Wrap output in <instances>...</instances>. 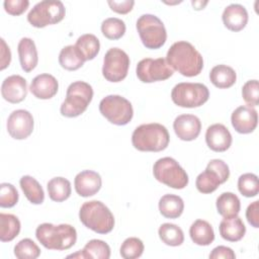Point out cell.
<instances>
[{"label":"cell","mask_w":259,"mask_h":259,"mask_svg":"<svg viewBox=\"0 0 259 259\" xmlns=\"http://www.w3.org/2000/svg\"><path fill=\"white\" fill-rule=\"evenodd\" d=\"M100 113L115 125L127 124L133 116L134 109L132 103L120 95H107L99 103Z\"/></svg>","instance_id":"obj_9"},{"label":"cell","mask_w":259,"mask_h":259,"mask_svg":"<svg viewBox=\"0 0 259 259\" xmlns=\"http://www.w3.org/2000/svg\"><path fill=\"white\" fill-rule=\"evenodd\" d=\"M1 40V59H0V70L6 69L11 62V52L9 47L6 45L3 38Z\"/></svg>","instance_id":"obj_46"},{"label":"cell","mask_w":259,"mask_h":259,"mask_svg":"<svg viewBox=\"0 0 259 259\" xmlns=\"http://www.w3.org/2000/svg\"><path fill=\"white\" fill-rule=\"evenodd\" d=\"M17 189L10 183L0 184V206L1 207H12L18 201Z\"/></svg>","instance_id":"obj_39"},{"label":"cell","mask_w":259,"mask_h":259,"mask_svg":"<svg viewBox=\"0 0 259 259\" xmlns=\"http://www.w3.org/2000/svg\"><path fill=\"white\" fill-rule=\"evenodd\" d=\"M144 249V243L141 239L130 237L122 242L119 253L124 259H137L143 255Z\"/></svg>","instance_id":"obj_36"},{"label":"cell","mask_w":259,"mask_h":259,"mask_svg":"<svg viewBox=\"0 0 259 259\" xmlns=\"http://www.w3.org/2000/svg\"><path fill=\"white\" fill-rule=\"evenodd\" d=\"M93 98V89L90 84L84 81L71 83L66 92V98L61 104L60 111L63 116L77 117L88 107Z\"/></svg>","instance_id":"obj_5"},{"label":"cell","mask_w":259,"mask_h":259,"mask_svg":"<svg viewBox=\"0 0 259 259\" xmlns=\"http://www.w3.org/2000/svg\"><path fill=\"white\" fill-rule=\"evenodd\" d=\"M218 212L224 219H231L240 212L241 201L239 197L233 192H224L217 198Z\"/></svg>","instance_id":"obj_26"},{"label":"cell","mask_w":259,"mask_h":259,"mask_svg":"<svg viewBox=\"0 0 259 259\" xmlns=\"http://www.w3.org/2000/svg\"><path fill=\"white\" fill-rule=\"evenodd\" d=\"M173 73V69L164 58L143 59L138 63L136 68L137 77L143 83L164 81L170 78Z\"/></svg>","instance_id":"obj_12"},{"label":"cell","mask_w":259,"mask_h":259,"mask_svg":"<svg viewBox=\"0 0 259 259\" xmlns=\"http://www.w3.org/2000/svg\"><path fill=\"white\" fill-rule=\"evenodd\" d=\"M166 61L170 67L185 77L199 75L203 68V58L188 41L174 42L167 52Z\"/></svg>","instance_id":"obj_1"},{"label":"cell","mask_w":259,"mask_h":259,"mask_svg":"<svg viewBox=\"0 0 259 259\" xmlns=\"http://www.w3.org/2000/svg\"><path fill=\"white\" fill-rule=\"evenodd\" d=\"M210 82L220 89H226L232 87L237 80V74L235 70L227 65L221 64L214 66L209 73Z\"/></svg>","instance_id":"obj_25"},{"label":"cell","mask_w":259,"mask_h":259,"mask_svg":"<svg viewBox=\"0 0 259 259\" xmlns=\"http://www.w3.org/2000/svg\"><path fill=\"white\" fill-rule=\"evenodd\" d=\"M246 219L255 229L259 228V201L255 200L250 203L246 209Z\"/></svg>","instance_id":"obj_44"},{"label":"cell","mask_w":259,"mask_h":259,"mask_svg":"<svg viewBox=\"0 0 259 259\" xmlns=\"http://www.w3.org/2000/svg\"><path fill=\"white\" fill-rule=\"evenodd\" d=\"M192 6L194 7L195 10H200V9H203V7L207 4V1L205 2H202V1H192Z\"/></svg>","instance_id":"obj_47"},{"label":"cell","mask_w":259,"mask_h":259,"mask_svg":"<svg viewBox=\"0 0 259 259\" xmlns=\"http://www.w3.org/2000/svg\"><path fill=\"white\" fill-rule=\"evenodd\" d=\"M5 11L13 16L22 14L29 6L28 0H5L4 3Z\"/></svg>","instance_id":"obj_41"},{"label":"cell","mask_w":259,"mask_h":259,"mask_svg":"<svg viewBox=\"0 0 259 259\" xmlns=\"http://www.w3.org/2000/svg\"><path fill=\"white\" fill-rule=\"evenodd\" d=\"M206 167L211 168L212 170H214L219 174V176H220V178L222 180V183H225L229 179V177H230L229 166L227 165V163H225L221 159H212V160H210Z\"/></svg>","instance_id":"obj_42"},{"label":"cell","mask_w":259,"mask_h":259,"mask_svg":"<svg viewBox=\"0 0 259 259\" xmlns=\"http://www.w3.org/2000/svg\"><path fill=\"white\" fill-rule=\"evenodd\" d=\"M2 97L10 103H19L27 95V82L20 75H11L1 85Z\"/></svg>","instance_id":"obj_15"},{"label":"cell","mask_w":259,"mask_h":259,"mask_svg":"<svg viewBox=\"0 0 259 259\" xmlns=\"http://www.w3.org/2000/svg\"><path fill=\"white\" fill-rule=\"evenodd\" d=\"M143 45L150 50L163 47L167 39V31L162 20L154 14L141 15L136 23Z\"/></svg>","instance_id":"obj_6"},{"label":"cell","mask_w":259,"mask_h":259,"mask_svg":"<svg viewBox=\"0 0 259 259\" xmlns=\"http://www.w3.org/2000/svg\"><path fill=\"white\" fill-rule=\"evenodd\" d=\"M231 122L235 131L239 134L253 133L258 123L257 110L249 105H241L233 111Z\"/></svg>","instance_id":"obj_14"},{"label":"cell","mask_w":259,"mask_h":259,"mask_svg":"<svg viewBox=\"0 0 259 259\" xmlns=\"http://www.w3.org/2000/svg\"><path fill=\"white\" fill-rule=\"evenodd\" d=\"M189 236L192 242L198 246H208L214 240V232L211 225L204 220H196L189 228Z\"/></svg>","instance_id":"obj_24"},{"label":"cell","mask_w":259,"mask_h":259,"mask_svg":"<svg viewBox=\"0 0 259 259\" xmlns=\"http://www.w3.org/2000/svg\"><path fill=\"white\" fill-rule=\"evenodd\" d=\"M86 61L73 45L64 47L59 54V63L62 68L68 71H76L80 69Z\"/></svg>","instance_id":"obj_29"},{"label":"cell","mask_w":259,"mask_h":259,"mask_svg":"<svg viewBox=\"0 0 259 259\" xmlns=\"http://www.w3.org/2000/svg\"><path fill=\"white\" fill-rule=\"evenodd\" d=\"M160 213L167 219H177L184 210L183 199L175 194H165L159 200Z\"/></svg>","instance_id":"obj_27"},{"label":"cell","mask_w":259,"mask_h":259,"mask_svg":"<svg viewBox=\"0 0 259 259\" xmlns=\"http://www.w3.org/2000/svg\"><path fill=\"white\" fill-rule=\"evenodd\" d=\"M68 258H97V259H108L110 257V247L107 243L102 240L92 239L90 240L82 250L68 255Z\"/></svg>","instance_id":"obj_23"},{"label":"cell","mask_w":259,"mask_h":259,"mask_svg":"<svg viewBox=\"0 0 259 259\" xmlns=\"http://www.w3.org/2000/svg\"><path fill=\"white\" fill-rule=\"evenodd\" d=\"M20 222L18 218L11 213H0V240L10 242L15 239L20 232Z\"/></svg>","instance_id":"obj_30"},{"label":"cell","mask_w":259,"mask_h":259,"mask_svg":"<svg viewBox=\"0 0 259 259\" xmlns=\"http://www.w3.org/2000/svg\"><path fill=\"white\" fill-rule=\"evenodd\" d=\"M153 175L157 181L174 189H183L189 181L186 171L171 157L158 159L153 166Z\"/></svg>","instance_id":"obj_7"},{"label":"cell","mask_w":259,"mask_h":259,"mask_svg":"<svg viewBox=\"0 0 259 259\" xmlns=\"http://www.w3.org/2000/svg\"><path fill=\"white\" fill-rule=\"evenodd\" d=\"M238 189L245 197H254L259 192L257 175L253 173L242 174L238 179Z\"/></svg>","instance_id":"obj_37"},{"label":"cell","mask_w":259,"mask_h":259,"mask_svg":"<svg viewBox=\"0 0 259 259\" xmlns=\"http://www.w3.org/2000/svg\"><path fill=\"white\" fill-rule=\"evenodd\" d=\"M19 184L25 197L32 204H41L45 200V192L38 181L29 175L20 178Z\"/></svg>","instance_id":"obj_28"},{"label":"cell","mask_w":259,"mask_h":259,"mask_svg":"<svg viewBox=\"0 0 259 259\" xmlns=\"http://www.w3.org/2000/svg\"><path fill=\"white\" fill-rule=\"evenodd\" d=\"M221 237L229 242H238L246 234V227L242 219L238 215L231 219H224L219 226Z\"/></svg>","instance_id":"obj_22"},{"label":"cell","mask_w":259,"mask_h":259,"mask_svg":"<svg viewBox=\"0 0 259 259\" xmlns=\"http://www.w3.org/2000/svg\"><path fill=\"white\" fill-rule=\"evenodd\" d=\"M173 128L180 140L190 142L199 136L201 122L194 114H181L174 119Z\"/></svg>","instance_id":"obj_16"},{"label":"cell","mask_w":259,"mask_h":259,"mask_svg":"<svg viewBox=\"0 0 259 259\" xmlns=\"http://www.w3.org/2000/svg\"><path fill=\"white\" fill-rule=\"evenodd\" d=\"M170 141L168 130L161 123L152 122L141 124L132 135V144L141 152H161Z\"/></svg>","instance_id":"obj_3"},{"label":"cell","mask_w":259,"mask_h":259,"mask_svg":"<svg viewBox=\"0 0 259 259\" xmlns=\"http://www.w3.org/2000/svg\"><path fill=\"white\" fill-rule=\"evenodd\" d=\"M223 184L219 174L209 167H206L195 180V186L200 193L208 194L215 191L219 186Z\"/></svg>","instance_id":"obj_33"},{"label":"cell","mask_w":259,"mask_h":259,"mask_svg":"<svg viewBox=\"0 0 259 259\" xmlns=\"http://www.w3.org/2000/svg\"><path fill=\"white\" fill-rule=\"evenodd\" d=\"M59 89L57 79L51 74H39L35 76L29 86L31 94L38 99H51L54 97Z\"/></svg>","instance_id":"obj_19"},{"label":"cell","mask_w":259,"mask_h":259,"mask_svg":"<svg viewBox=\"0 0 259 259\" xmlns=\"http://www.w3.org/2000/svg\"><path fill=\"white\" fill-rule=\"evenodd\" d=\"M242 97L244 101L251 107L257 106L259 104L258 80H249L243 85Z\"/></svg>","instance_id":"obj_40"},{"label":"cell","mask_w":259,"mask_h":259,"mask_svg":"<svg viewBox=\"0 0 259 259\" xmlns=\"http://www.w3.org/2000/svg\"><path fill=\"white\" fill-rule=\"evenodd\" d=\"M232 135L230 131L222 123L209 125L205 133V142L207 147L213 152H225L232 145Z\"/></svg>","instance_id":"obj_17"},{"label":"cell","mask_w":259,"mask_h":259,"mask_svg":"<svg viewBox=\"0 0 259 259\" xmlns=\"http://www.w3.org/2000/svg\"><path fill=\"white\" fill-rule=\"evenodd\" d=\"M110 9L118 14H126L132 11L135 1L133 0H122V1H107Z\"/></svg>","instance_id":"obj_43"},{"label":"cell","mask_w":259,"mask_h":259,"mask_svg":"<svg viewBox=\"0 0 259 259\" xmlns=\"http://www.w3.org/2000/svg\"><path fill=\"white\" fill-rule=\"evenodd\" d=\"M101 185V176L92 170H83L74 179L75 190L82 197H89L96 194L100 190Z\"/></svg>","instance_id":"obj_18"},{"label":"cell","mask_w":259,"mask_h":259,"mask_svg":"<svg viewBox=\"0 0 259 259\" xmlns=\"http://www.w3.org/2000/svg\"><path fill=\"white\" fill-rule=\"evenodd\" d=\"M79 220L86 228L97 234H108L114 227L112 212L99 200L84 202L79 210Z\"/></svg>","instance_id":"obj_4"},{"label":"cell","mask_w":259,"mask_h":259,"mask_svg":"<svg viewBox=\"0 0 259 259\" xmlns=\"http://www.w3.org/2000/svg\"><path fill=\"white\" fill-rule=\"evenodd\" d=\"M101 32L108 39H119L125 33V23L116 17L106 18L101 23Z\"/></svg>","instance_id":"obj_35"},{"label":"cell","mask_w":259,"mask_h":259,"mask_svg":"<svg viewBox=\"0 0 259 259\" xmlns=\"http://www.w3.org/2000/svg\"><path fill=\"white\" fill-rule=\"evenodd\" d=\"M14 255L18 259H35L40 255V249L31 239L25 238L14 246Z\"/></svg>","instance_id":"obj_38"},{"label":"cell","mask_w":259,"mask_h":259,"mask_svg":"<svg viewBox=\"0 0 259 259\" xmlns=\"http://www.w3.org/2000/svg\"><path fill=\"white\" fill-rule=\"evenodd\" d=\"M75 47L80 52L85 61H91L98 55L100 50V42L96 35L92 33H85L78 37Z\"/></svg>","instance_id":"obj_32"},{"label":"cell","mask_w":259,"mask_h":259,"mask_svg":"<svg viewBox=\"0 0 259 259\" xmlns=\"http://www.w3.org/2000/svg\"><path fill=\"white\" fill-rule=\"evenodd\" d=\"M49 196L53 201L62 202L71 195V183L64 177H54L47 184Z\"/></svg>","instance_id":"obj_31"},{"label":"cell","mask_w":259,"mask_h":259,"mask_svg":"<svg viewBox=\"0 0 259 259\" xmlns=\"http://www.w3.org/2000/svg\"><path fill=\"white\" fill-rule=\"evenodd\" d=\"M37 241L49 250L63 251L73 247L77 241V231L69 224H40L35 230Z\"/></svg>","instance_id":"obj_2"},{"label":"cell","mask_w":259,"mask_h":259,"mask_svg":"<svg viewBox=\"0 0 259 259\" xmlns=\"http://www.w3.org/2000/svg\"><path fill=\"white\" fill-rule=\"evenodd\" d=\"M209 97L208 88L201 83L181 82L171 91L172 101L184 108H194L203 105Z\"/></svg>","instance_id":"obj_8"},{"label":"cell","mask_w":259,"mask_h":259,"mask_svg":"<svg viewBox=\"0 0 259 259\" xmlns=\"http://www.w3.org/2000/svg\"><path fill=\"white\" fill-rule=\"evenodd\" d=\"M248 12L241 4H230L223 12L222 19L224 25L232 31H240L248 23Z\"/></svg>","instance_id":"obj_20"},{"label":"cell","mask_w":259,"mask_h":259,"mask_svg":"<svg viewBox=\"0 0 259 259\" xmlns=\"http://www.w3.org/2000/svg\"><path fill=\"white\" fill-rule=\"evenodd\" d=\"M161 241L171 247H177L184 242V234L180 227L175 224H162L158 230Z\"/></svg>","instance_id":"obj_34"},{"label":"cell","mask_w":259,"mask_h":259,"mask_svg":"<svg viewBox=\"0 0 259 259\" xmlns=\"http://www.w3.org/2000/svg\"><path fill=\"white\" fill-rule=\"evenodd\" d=\"M210 259H235L236 254L235 252L227 246H218L213 248L209 254Z\"/></svg>","instance_id":"obj_45"},{"label":"cell","mask_w":259,"mask_h":259,"mask_svg":"<svg viewBox=\"0 0 259 259\" xmlns=\"http://www.w3.org/2000/svg\"><path fill=\"white\" fill-rule=\"evenodd\" d=\"M18 57L21 69L28 73L37 65L38 56L34 41L29 37H22L17 46Z\"/></svg>","instance_id":"obj_21"},{"label":"cell","mask_w":259,"mask_h":259,"mask_svg":"<svg viewBox=\"0 0 259 259\" xmlns=\"http://www.w3.org/2000/svg\"><path fill=\"white\" fill-rule=\"evenodd\" d=\"M130 63V57L124 51L119 48H111L103 58L102 75L109 82H120L127 75Z\"/></svg>","instance_id":"obj_11"},{"label":"cell","mask_w":259,"mask_h":259,"mask_svg":"<svg viewBox=\"0 0 259 259\" xmlns=\"http://www.w3.org/2000/svg\"><path fill=\"white\" fill-rule=\"evenodd\" d=\"M66 9L61 1H40L36 3L27 14L28 22L36 27L42 28L48 25L56 24L65 17Z\"/></svg>","instance_id":"obj_10"},{"label":"cell","mask_w":259,"mask_h":259,"mask_svg":"<svg viewBox=\"0 0 259 259\" xmlns=\"http://www.w3.org/2000/svg\"><path fill=\"white\" fill-rule=\"evenodd\" d=\"M32 114L25 109H16L10 113L7 119V132L15 140L28 138L33 131Z\"/></svg>","instance_id":"obj_13"}]
</instances>
